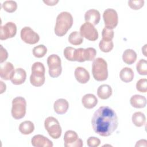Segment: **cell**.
I'll return each instance as SVG.
<instances>
[{"instance_id":"obj_1","label":"cell","mask_w":147,"mask_h":147,"mask_svg":"<svg viewBox=\"0 0 147 147\" xmlns=\"http://www.w3.org/2000/svg\"><path fill=\"white\" fill-rule=\"evenodd\" d=\"M91 124L96 133L100 136L108 137L117 129L118 119L113 109L109 106H100L94 113Z\"/></svg>"},{"instance_id":"obj_2","label":"cell","mask_w":147,"mask_h":147,"mask_svg":"<svg viewBox=\"0 0 147 147\" xmlns=\"http://www.w3.org/2000/svg\"><path fill=\"white\" fill-rule=\"evenodd\" d=\"M73 22V17L70 13L67 11L60 13L56 18L55 33L60 37L64 36L72 26Z\"/></svg>"},{"instance_id":"obj_3","label":"cell","mask_w":147,"mask_h":147,"mask_svg":"<svg viewBox=\"0 0 147 147\" xmlns=\"http://www.w3.org/2000/svg\"><path fill=\"white\" fill-rule=\"evenodd\" d=\"M92 73L97 81H104L107 79L108 70L106 61L102 57L94 59L92 64Z\"/></svg>"},{"instance_id":"obj_4","label":"cell","mask_w":147,"mask_h":147,"mask_svg":"<svg viewBox=\"0 0 147 147\" xmlns=\"http://www.w3.org/2000/svg\"><path fill=\"white\" fill-rule=\"evenodd\" d=\"M45 69L41 62H35L32 66V74L30 76V83L35 87H40L45 80Z\"/></svg>"},{"instance_id":"obj_5","label":"cell","mask_w":147,"mask_h":147,"mask_svg":"<svg viewBox=\"0 0 147 147\" xmlns=\"http://www.w3.org/2000/svg\"><path fill=\"white\" fill-rule=\"evenodd\" d=\"M26 102L24 98L17 96L12 100L11 115L15 119H20L24 117L26 114Z\"/></svg>"},{"instance_id":"obj_6","label":"cell","mask_w":147,"mask_h":147,"mask_svg":"<svg viewBox=\"0 0 147 147\" xmlns=\"http://www.w3.org/2000/svg\"><path fill=\"white\" fill-rule=\"evenodd\" d=\"M44 127L49 135L54 139H58L61 135V127L57 119L53 117H47L44 121Z\"/></svg>"},{"instance_id":"obj_7","label":"cell","mask_w":147,"mask_h":147,"mask_svg":"<svg viewBox=\"0 0 147 147\" xmlns=\"http://www.w3.org/2000/svg\"><path fill=\"white\" fill-rule=\"evenodd\" d=\"M47 64L49 67V75L52 78H57L60 75L62 71L61 59L60 57L52 54L47 58Z\"/></svg>"},{"instance_id":"obj_8","label":"cell","mask_w":147,"mask_h":147,"mask_svg":"<svg viewBox=\"0 0 147 147\" xmlns=\"http://www.w3.org/2000/svg\"><path fill=\"white\" fill-rule=\"evenodd\" d=\"M103 18L106 28L113 29L118 25V14L116 10L113 9L108 8L106 9L103 14Z\"/></svg>"},{"instance_id":"obj_9","label":"cell","mask_w":147,"mask_h":147,"mask_svg":"<svg viewBox=\"0 0 147 147\" xmlns=\"http://www.w3.org/2000/svg\"><path fill=\"white\" fill-rule=\"evenodd\" d=\"M80 33L83 37L90 41H95L98 38V32L94 26L89 23L84 22L80 28Z\"/></svg>"},{"instance_id":"obj_10","label":"cell","mask_w":147,"mask_h":147,"mask_svg":"<svg viewBox=\"0 0 147 147\" xmlns=\"http://www.w3.org/2000/svg\"><path fill=\"white\" fill-rule=\"evenodd\" d=\"M64 146L65 147H82L83 141L79 138L78 134L73 130H67L64 136Z\"/></svg>"},{"instance_id":"obj_11","label":"cell","mask_w":147,"mask_h":147,"mask_svg":"<svg viewBox=\"0 0 147 147\" xmlns=\"http://www.w3.org/2000/svg\"><path fill=\"white\" fill-rule=\"evenodd\" d=\"M21 38L26 44H34L40 40L39 35L29 26L24 27L21 30Z\"/></svg>"},{"instance_id":"obj_12","label":"cell","mask_w":147,"mask_h":147,"mask_svg":"<svg viewBox=\"0 0 147 147\" xmlns=\"http://www.w3.org/2000/svg\"><path fill=\"white\" fill-rule=\"evenodd\" d=\"M17 26L13 22H7L4 25L1 26L0 39L5 40L12 38L16 34Z\"/></svg>"},{"instance_id":"obj_13","label":"cell","mask_w":147,"mask_h":147,"mask_svg":"<svg viewBox=\"0 0 147 147\" xmlns=\"http://www.w3.org/2000/svg\"><path fill=\"white\" fill-rule=\"evenodd\" d=\"M14 66L10 62L7 61L1 64L0 76L1 79L5 80H10L14 75Z\"/></svg>"},{"instance_id":"obj_14","label":"cell","mask_w":147,"mask_h":147,"mask_svg":"<svg viewBox=\"0 0 147 147\" xmlns=\"http://www.w3.org/2000/svg\"><path fill=\"white\" fill-rule=\"evenodd\" d=\"M31 143L34 147H52L53 145L49 139L41 134L34 136L31 140Z\"/></svg>"},{"instance_id":"obj_15","label":"cell","mask_w":147,"mask_h":147,"mask_svg":"<svg viewBox=\"0 0 147 147\" xmlns=\"http://www.w3.org/2000/svg\"><path fill=\"white\" fill-rule=\"evenodd\" d=\"M100 19V14L98 10L96 9H90L84 14V20L86 22L92 24L94 26L97 25Z\"/></svg>"},{"instance_id":"obj_16","label":"cell","mask_w":147,"mask_h":147,"mask_svg":"<svg viewBox=\"0 0 147 147\" xmlns=\"http://www.w3.org/2000/svg\"><path fill=\"white\" fill-rule=\"evenodd\" d=\"M74 75L76 80L82 84L86 83L90 77L88 71L82 67H77L75 70Z\"/></svg>"},{"instance_id":"obj_17","label":"cell","mask_w":147,"mask_h":147,"mask_svg":"<svg viewBox=\"0 0 147 147\" xmlns=\"http://www.w3.org/2000/svg\"><path fill=\"white\" fill-rule=\"evenodd\" d=\"M26 78V71L21 68L15 69L14 75L10 79L11 83L15 85H20L24 83Z\"/></svg>"},{"instance_id":"obj_18","label":"cell","mask_w":147,"mask_h":147,"mask_svg":"<svg viewBox=\"0 0 147 147\" xmlns=\"http://www.w3.org/2000/svg\"><path fill=\"white\" fill-rule=\"evenodd\" d=\"M69 107V103L68 101L63 98L57 99L53 104V108L55 111L58 114H65Z\"/></svg>"},{"instance_id":"obj_19","label":"cell","mask_w":147,"mask_h":147,"mask_svg":"<svg viewBox=\"0 0 147 147\" xmlns=\"http://www.w3.org/2000/svg\"><path fill=\"white\" fill-rule=\"evenodd\" d=\"M82 103L85 108L91 109L97 105L98 99L92 94H87L82 97Z\"/></svg>"},{"instance_id":"obj_20","label":"cell","mask_w":147,"mask_h":147,"mask_svg":"<svg viewBox=\"0 0 147 147\" xmlns=\"http://www.w3.org/2000/svg\"><path fill=\"white\" fill-rule=\"evenodd\" d=\"M130 103L135 108H144L146 105V99L144 96L136 94L131 97Z\"/></svg>"},{"instance_id":"obj_21","label":"cell","mask_w":147,"mask_h":147,"mask_svg":"<svg viewBox=\"0 0 147 147\" xmlns=\"http://www.w3.org/2000/svg\"><path fill=\"white\" fill-rule=\"evenodd\" d=\"M112 88L108 84H102L97 90L98 96L102 99H107L112 95Z\"/></svg>"},{"instance_id":"obj_22","label":"cell","mask_w":147,"mask_h":147,"mask_svg":"<svg viewBox=\"0 0 147 147\" xmlns=\"http://www.w3.org/2000/svg\"><path fill=\"white\" fill-rule=\"evenodd\" d=\"M137 53L132 49H127L124 51L122 55V60L127 64H133L137 59Z\"/></svg>"},{"instance_id":"obj_23","label":"cell","mask_w":147,"mask_h":147,"mask_svg":"<svg viewBox=\"0 0 147 147\" xmlns=\"http://www.w3.org/2000/svg\"><path fill=\"white\" fill-rule=\"evenodd\" d=\"M119 77L121 80L125 83L130 82L134 78L133 71L130 68L124 67L120 71Z\"/></svg>"},{"instance_id":"obj_24","label":"cell","mask_w":147,"mask_h":147,"mask_svg":"<svg viewBox=\"0 0 147 147\" xmlns=\"http://www.w3.org/2000/svg\"><path fill=\"white\" fill-rule=\"evenodd\" d=\"M34 130L33 123L30 121H25L21 122L19 126V131L24 135L31 134Z\"/></svg>"},{"instance_id":"obj_25","label":"cell","mask_w":147,"mask_h":147,"mask_svg":"<svg viewBox=\"0 0 147 147\" xmlns=\"http://www.w3.org/2000/svg\"><path fill=\"white\" fill-rule=\"evenodd\" d=\"M132 122L137 127H141L145 123L146 121V117L144 113L140 111L134 113L131 117Z\"/></svg>"},{"instance_id":"obj_26","label":"cell","mask_w":147,"mask_h":147,"mask_svg":"<svg viewBox=\"0 0 147 147\" xmlns=\"http://www.w3.org/2000/svg\"><path fill=\"white\" fill-rule=\"evenodd\" d=\"M68 40L69 42H70L71 44L78 45L83 42V37L80 34V32L78 31H74L70 33Z\"/></svg>"},{"instance_id":"obj_27","label":"cell","mask_w":147,"mask_h":147,"mask_svg":"<svg viewBox=\"0 0 147 147\" xmlns=\"http://www.w3.org/2000/svg\"><path fill=\"white\" fill-rule=\"evenodd\" d=\"M99 47L102 52H109L113 49L114 47V44L112 40L110 41L102 39L99 43Z\"/></svg>"},{"instance_id":"obj_28","label":"cell","mask_w":147,"mask_h":147,"mask_svg":"<svg viewBox=\"0 0 147 147\" xmlns=\"http://www.w3.org/2000/svg\"><path fill=\"white\" fill-rule=\"evenodd\" d=\"M33 55L34 57L37 58H41L44 57L47 52V47L42 44L38 45L34 47L33 49Z\"/></svg>"},{"instance_id":"obj_29","label":"cell","mask_w":147,"mask_h":147,"mask_svg":"<svg viewBox=\"0 0 147 147\" xmlns=\"http://www.w3.org/2000/svg\"><path fill=\"white\" fill-rule=\"evenodd\" d=\"M2 8L8 13H13L17 10V3L14 1H5L2 5Z\"/></svg>"},{"instance_id":"obj_30","label":"cell","mask_w":147,"mask_h":147,"mask_svg":"<svg viewBox=\"0 0 147 147\" xmlns=\"http://www.w3.org/2000/svg\"><path fill=\"white\" fill-rule=\"evenodd\" d=\"M136 69L141 75H147V61L145 59H140L136 64Z\"/></svg>"},{"instance_id":"obj_31","label":"cell","mask_w":147,"mask_h":147,"mask_svg":"<svg viewBox=\"0 0 147 147\" xmlns=\"http://www.w3.org/2000/svg\"><path fill=\"white\" fill-rule=\"evenodd\" d=\"M74 60L75 61L79 62H84L86 61L85 49L82 48L76 49L74 53Z\"/></svg>"},{"instance_id":"obj_32","label":"cell","mask_w":147,"mask_h":147,"mask_svg":"<svg viewBox=\"0 0 147 147\" xmlns=\"http://www.w3.org/2000/svg\"><path fill=\"white\" fill-rule=\"evenodd\" d=\"M75 48L71 47H67L64 50V56L69 61H75L74 60V53Z\"/></svg>"},{"instance_id":"obj_33","label":"cell","mask_w":147,"mask_h":147,"mask_svg":"<svg viewBox=\"0 0 147 147\" xmlns=\"http://www.w3.org/2000/svg\"><path fill=\"white\" fill-rule=\"evenodd\" d=\"M136 89L141 92H146L147 91V80L146 79H140L136 83Z\"/></svg>"},{"instance_id":"obj_34","label":"cell","mask_w":147,"mask_h":147,"mask_svg":"<svg viewBox=\"0 0 147 147\" xmlns=\"http://www.w3.org/2000/svg\"><path fill=\"white\" fill-rule=\"evenodd\" d=\"M102 39L105 40H112L114 37V30L113 29L105 27L102 32Z\"/></svg>"},{"instance_id":"obj_35","label":"cell","mask_w":147,"mask_h":147,"mask_svg":"<svg viewBox=\"0 0 147 147\" xmlns=\"http://www.w3.org/2000/svg\"><path fill=\"white\" fill-rule=\"evenodd\" d=\"M144 0H130L128 1V5L133 10H139L144 6Z\"/></svg>"},{"instance_id":"obj_36","label":"cell","mask_w":147,"mask_h":147,"mask_svg":"<svg viewBox=\"0 0 147 147\" xmlns=\"http://www.w3.org/2000/svg\"><path fill=\"white\" fill-rule=\"evenodd\" d=\"M85 53L86 61H92L94 60V58L96 55V51L94 48L88 47L85 49Z\"/></svg>"},{"instance_id":"obj_37","label":"cell","mask_w":147,"mask_h":147,"mask_svg":"<svg viewBox=\"0 0 147 147\" xmlns=\"http://www.w3.org/2000/svg\"><path fill=\"white\" fill-rule=\"evenodd\" d=\"M100 144V140L95 137H90L87 140V144L89 147H97Z\"/></svg>"},{"instance_id":"obj_38","label":"cell","mask_w":147,"mask_h":147,"mask_svg":"<svg viewBox=\"0 0 147 147\" xmlns=\"http://www.w3.org/2000/svg\"><path fill=\"white\" fill-rule=\"evenodd\" d=\"M0 63L2 64L4 62L8 57V53L6 49L3 48L2 45H1V52H0Z\"/></svg>"},{"instance_id":"obj_39","label":"cell","mask_w":147,"mask_h":147,"mask_svg":"<svg viewBox=\"0 0 147 147\" xmlns=\"http://www.w3.org/2000/svg\"><path fill=\"white\" fill-rule=\"evenodd\" d=\"M43 2L48 6H54L59 2V0H44Z\"/></svg>"},{"instance_id":"obj_40","label":"cell","mask_w":147,"mask_h":147,"mask_svg":"<svg viewBox=\"0 0 147 147\" xmlns=\"http://www.w3.org/2000/svg\"><path fill=\"white\" fill-rule=\"evenodd\" d=\"M136 146H147V141L146 140H140L137 142Z\"/></svg>"},{"instance_id":"obj_41","label":"cell","mask_w":147,"mask_h":147,"mask_svg":"<svg viewBox=\"0 0 147 147\" xmlns=\"http://www.w3.org/2000/svg\"><path fill=\"white\" fill-rule=\"evenodd\" d=\"M0 83H1V94H2L4 91H5L6 86V84L5 83H3V82L0 81Z\"/></svg>"},{"instance_id":"obj_42","label":"cell","mask_w":147,"mask_h":147,"mask_svg":"<svg viewBox=\"0 0 147 147\" xmlns=\"http://www.w3.org/2000/svg\"><path fill=\"white\" fill-rule=\"evenodd\" d=\"M146 44H145L144 46V47L143 48H142V52H143V53H144V56H146Z\"/></svg>"}]
</instances>
